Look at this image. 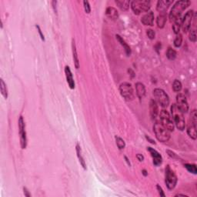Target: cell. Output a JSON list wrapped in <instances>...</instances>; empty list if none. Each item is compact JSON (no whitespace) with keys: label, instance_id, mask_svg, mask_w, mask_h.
<instances>
[{"label":"cell","instance_id":"33","mask_svg":"<svg viewBox=\"0 0 197 197\" xmlns=\"http://www.w3.org/2000/svg\"><path fill=\"white\" fill-rule=\"evenodd\" d=\"M190 40L191 42H195L196 41V32L195 29H193V30L190 31Z\"/></svg>","mask_w":197,"mask_h":197},{"label":"cell","instance_id":"35","mask_svg":"<svg viewBox=\"0 0 197 197\" xmlns=\"http://www.w3.org/2000/svg\"><path fill=\"white\" fill-rule=\"evenodd\" d=\"M83 5H84V9H85V12L86 13H89L91 11V8L90 6H89V3L88 1H84L83 2Z\"/></svg>","mask_w":197,"mask_h":197},{"label":"cell","instance_id":"5","mask_svg":"<svg viewBox=\"0 0 197 197\" xmlns=\"http://www.w3.org/2000/svg\"><path fill=\"white\" fill-rule=\"evenodd\" d=\"M160 122L162 125L166 128L169 132H173L175 128V124L173 122V118L170 116L169 113L166 110L163 109L160 112Z\"/></svg>","mask_w":197,"mask_h":197},{"label":"cell","instance_id":"29","mask_svg":"<svg viewBox=\"0 0 197 197\" xmlns=\"http://www.w3.org/2000/svg\"><path fill=\"white\" fill-rule=\"evenodd\" d=\"M115 139H116V143L118 148H119V149H123L126 146V143L125 142H124V140L119 136H116Z\"/></svg>","mask_w":197,"mask_h":197},{"label":"cell","instance_id":"30","mask_svg":"<svg viewBox=\"0 0 197 197\" xmlns=\"http://www.w3.org/2000/svg\"><path fill=\"white\" fill-rule=\"evenodd\" d=\"M185 167L186 168V169L188 170L190 173H193V174H196L197 173V169L196 165L194 164H185Z\"/></svg>","mask_w":197,"mask_h":197},{"label":"cell","instance_id":"13","mask_svg":"<svg viewBox=\"0 0 197 197\" xmlns=\"http://www.w3.org/2000/svg\"><path fill=\"white\" fill-rule=\"evenodd\" d=\"M148 151L150 152L151 156L152 157V160H153V164L156 165V166H158L162 163L163 162V158H162L161 155L157 152L156 149H152L151 147H148L147 148Z\"/></svg>","mask_w":197,"mask_h":197},{"label":"cell","instance_id":"26","mask_svg":"<svg viewBox=\"0 0 197 197\" xmlns=\"http://www.w3.org/2000/svg\"><path fill=\"white\" fill-rule=\"evenodd\" d=\"M0 89H1V92L2 96L4 97L5 99H7L8 98V90H7V87H6V83H4L2 79H1L0 80Z\"/></svg>","mask_w":197,"mask_h":197},{"label":"cell","instance_id":"37","mask_svg":"<svg viewBox=\"0 0 197 197\" xmlns=\"http://www.w3.org/2000/svg\"><path fill=\"white\" fill-rule=\"evenodd\" d=\"M166 152H167V153H168V155L170 157H172V158H173V159H178L177 156H176V154L174 153V152H172V151H170V150H166Z\"/></svg>","mask_w":197,"mask_h":197},{"label":"cell","instance_id":"32","mask_svg":"<svg viewBox=\"0 0 197 197\" xmlns=\"http://www.w3.org/2000/svg\"><path fill=\"white\" fill-rule=\"evenodd\" d=\"M190 122H192L193 123L196 124V125L197 115H196V111L195 109L193 110V112L191 113V115H190Z\"/></svg>","mask_w":197,"mask_h":197},{"label":"cell","instance_id":"21","mask_svg":"<svg viewBox=\"0 0 197 197\" xmlns=\"http://www.w3.org/2000/svg\"><path fill=\"white\" fill-rule=\"evenodd\" d=\"M166 14L165 13H160V15H158L156 19V23H157V26L160 29H163L165 26V23H166Z\"/></svg>","mask_w":197,"mask_h":197},{"label":"cell","instance_id":"11","mask_svg":"<svg viewBox=\"0 0 197 197\" xmlns=\"http://www.w3.org/2000/svg\"><path fill=\"white\" fill-rule=\"evenodd\" d=\"M176 106L182 112V113H186L189 110V104L187 102L186 97L182 93H179L176 96Z\"/></svg>","mask_w":197,"mask_h":197},{"label":"cell","instance_id":"2","mask_svg":"<svg viewBox=\"0 0 197 197\" xmlns=\"http://www.w3.org/2000/svg\"><path fill=\"white\" fill-rule=\"evenodd\" d=\"M171 114L173 116L172 118H173L174 124L177 127L178 130H181V131L184 130L186 126V122L183 113L177 108L176 104H173L171 106Z\"/></svg>","mask_w":197,"mask_h":197},{"label":"cell","instance_id":"6","mask_svg":"<svg viewBox=\"0 0 197 197\" xmlns=\"http://www.w3.org/2000/svg\"><path fill=\"white\" fill-rule=\"evenodd\" d=\"M165 182L167 188L172 190L175 188L177 182V177L174 172L170 169L169 165H167L165 168Z\"/></svg>","mask_w":197,"mask_h":197},{"label":"cell","instance_id":"27","mask_svg":"<svg viewBox=\"0 0 197 197\" xmlns=\"http://www.w3.org/2000/svg\"><path fill=\"white\" fill-rule=\"evenodd\" d=\"M182 83H181L180 81L176 79L174 82H173V89L174 92H179L181 90H182Z\"/></svg>","mask_w":197,"mask_h":197},{"label":"cell","instance_id":"39","mask_svg":"<svg viewBox=\"0 0 197 197\" xmlns=\"http://www.w3.org/2000/svg\"><path fill=\"white\" fill-rule=\"evenodd\" d=\"M136 158L138 159L139 161H140V162H143V160H144V156H143V155H141V154H137Z\"/></svg>","mask_w":197,"mask_h":197},{"label":"cell","instance_id":"23","mask_svg":"<svg viewBox=\"0 0 197 197\" xmlns=\"http://www.w3.org/2000/svg\"><path fill=\"white\" fill-rule=\"evenodd\" d=\"M116 39H117L118 41H119V43L121 44V45H122V46L124 47V49H125V51H126V53L127 56H130L131 55V49H130V47L128 45H127L126 42H125V41L123 40V39H122V37H121L120 36H119V35H116Z\"/></svg>","mask_w":197,"mask_h":197},{"label":"cell","instance_id":"41","mask_svg":"<svg viewBox=\"0 0 197 197\" xmlns=\"http://www.w3.org/2000/svg\"><path fill=\"white\" fill-rule=\"evenodd\" d=\"M125 159H126V162H127V163H128V165H130V162H129V160H128V159H127L126 156H125Z\"/></svg>","mask_w":197,"mask_h":197},{"label":"cell","instance_id":"4","mask_svg":"<svg viewBox=\"0 0 197 197\" xmlns=\"http://www.w3.org/2000/svg\"><path fill=\"white\" fill-rule=\"evenodd\" d=\"M151 2L148 0H134L131 2V8L135 15L146 12L150 9Z\"/></svg>","mask_w":197,"mask_h":197},{"label":"cell","instance_id":"9","mask_svg":"<svg viewBox=\"0 0 197 197\" xmlns=\"http://www.w3.org/2000/svg\"><path fill=\"white\" fill-rule=\"evenodd\" d=\"M19 130L21 147L22 149H26V145H27V138H26V124L23 120V116H20L19 119Z\"/></svg>","mask_w":197,"mask_h":197},{"label":"cell","instance_id":"43","mask_svg":"<svg viewBox=\"0 0 197 197\" xmlns=\"http://www.w3.org/2000/svg\"><path fill=\"white\" fill-rule=\"evenodd\" d=\"M186 196V195H184V194H177V195H176V196Z\"/></svg>","mask_w":197,"mask_h":197},{"label":"cell","instance_id":"31","mask_svg":"<svg viewBox=\"0 0 197 197\" xmlns=\"http://www.w3.org/2000/svg\"><path fill=\"white\" fill-rule=\"evenodd\" d=\"M182 36L181 34H177L176 36V39L174 40V45L176 47H179L181 45H182Z\"/></svg>","mask_w":197,"mask_h":197},{"label":"cell","instance_id":"42","mask_svg":"<svg viewBox=\"0 0 197 197\" xmlns=\"http://www.w3.org/2000/svg\"><path fill=\"white\" fill-rule=\"evenodd\" d=\"M143 173L144 176H147V173H146V170H143Z\"/></svg>","mask_w":197,"mask_h":197},{"label":"cell","instance_id":"38","mask_svg":"<svg viewBox=\"0 0 197 197\" xmlns=\"http://www.w3.org/2000/svg\"><path fill=\"white\" fill-rule=\"evenodd\" d=\"M36 28H37V29H38V32H39V35H40V37H41V39H42V40H45V38H44V35L42 34V30H41V29H40V27H39V26H37V25H36Z\"/></svg>","mask_w":197,"mask_h":197},{"label":"cell","instance_id":"40","mask_svg":"<svg viewBox=\"0 0 197 197\" xmlns=\"http://www.w3.org/2000/svg\"><path fill=\"white\" fill-rule=\"evenodd\" d=\"M23 192H24V194H25V196H27V197H30L31 196V195L29 194V191H28V190L26 188H23Z\"/></svg>","mask_w":197,"mask_h":197},{"label":"cell","instance_id":"18","mask_svg":"<svg viewBox=\"0 0 197 197\" xmlns=\"http://www.w3.org/2000/svg\"><path fill=\"white\" fill-rule=\"evenodd\" d=\"M105 14L110 19L116 20L119 18V12H118L117 9L113 7L107 8L106 11H105Z\"/></svg>","mask_w":197,"mask_h":197},{"label":"cell","instance_id":"10","mask_svg":"<svg viewBox=\"0 0 197 197\" xmlns=\"http://www.w3.org/2000/svg\"><path fill=\"white\" fill-rule=\"evenodd\" d=\"M193 15H194V11L190 10L186 13V15H184L183 19H182V31H183L185 33H186L190 29L192 21H193Z\"/></svg>","mask_w":197,"mask_h":197},{"label":"cell","instance_id":"36","mask_svg":"<svg viewBox=\"0 0 197 197\" xmlns=\"http://www.w3.org/2000/svg\"><path fill=\"white\" fill-rule=\"evenodd\" d=\"M156 188H157V190H158V192H159V193H160V196H165L164 192H163V189H162V187L160 186V185H157Z\"/></svg>","mask_w":197,"mask_h":197},{"label":"cell","instance_id":"1","mask_svg":"<svg viewBox=\"0 0 197 197\" xmlns=\"http://www.w3.org/2000/svg\"><path fill=\"white\" fill-rule=\"evenodd\" d=\"M190 4H191V2L188 0H181V1L176 2L169 13L170 21L174 22L178 17L181 16L182 11L185 10Z\"/></svg>","mask_w":197,"mask_h":197},{"label":"cell","instance_id":"34","mask_svg":"<svg viewBox=\"0 0 197 197\" xmlns=\"http://www.w3.org/2000/svg\"><path fill=\"white\" fill-rule=\"evenodd\" d=\"M146 34H147V36L150 39H155L156 33H155V32H154L153 30H152V29H148L147 32H146Z\"/></svg>","mask_w":197,"mask_h":197},{"label":"cell","instance_id":"17","mask_svg":"<svg viewBox=\"0 0 197 197\" xmlns=\"http://www.w3.org/2000/svg\"><path fill=\"white\" fill-rule=\"evenodd\" d=\"M135 91L137 96L140 99H143L146 95V87L142 83H137L135 84Z\"/></svg>","mask_w":197,"mask_h":197},{"label":"cell","instance_id":"19","mask_svg":"<svg viewBox=\"0 0 197 197\" xmlns=\"http://www.w3.org/2000/svg\"><path fill=\"white\" fill-rule=\"evenodd\" d=\"M187 133L189 136L193 139H196L197 133H196V125L193 123L192 122H190L188 127H187Z\"/></svg>","mask_w":197,"mask_h":197},{"label":"cell","instance_id":"16","mask_svg":"<svg viewBox=\"0 0 197 197\" xmlns=\"http://www.w3.org/2000/svg\"><path fill=\"white\" fill-rule=\"evenodd\" d=\"M65 73H66V81H67L69 86L70 87V89H73L75 88V82H74L73 76H72V72H71V69L69 68V66H66L65 67Z\"/></svg>","mask_w":197,"mask_h":197},{"label":"cell","instance_id":"14","mask_svg":"<svg viewBox=\"0 0 197 197\" xmlns=\"http://www.w3.org/2000/svg\"><path fill=\"white\" fill-rule=\"evenodd\" d=\"M149 111H150L151 117L153 119H156L160 112H159V107L158 105H157V102L154 99L150 100V102H149Z\"/></svg>","mask_w":197,"mask_h":197},{"label":"cell","instance_id":"7","mask_svg":"<svg viewBox=\"0 0 197 197\" xmlns=\"http://www.w3.org/2000/svg\"><path fill=\"white\" fill-rule=\"evenodd\" d=\"M153 96L156 102H158L161 106L167 107L169 104V97L166 92L162 89H155L153 90Z\"/></svg>","mask_w":197,"mask_h":197},{"label":"cell","instance_id":"20","mask_svg":"<svg viewBox=\"0 0 197 197\" xmlns=\"http://www.w3.org/2000/svg\"><path fill=\"white\" fill-rule=\"evenodd\" d=\"M116 3L122 11L128 10L129 8H130V5L131 4V2L129 0H116Z\"/></svg>","mask_w":197,"mask_h":197},{"label":"cell","instance_id":"12","mask_svg":"<svg viewBox=\"0 0 197 197\" xmlns=\"http://www.w3.org/2000/svg\"><path fill=\"white\" fill-rule=\"evenodd\" d=\"M173 1L172 0H160L157 2L156 9L157 11L160 12V13H165L166 10L171 4H173Z\"/></svg>","mask_w":197,"mask_h":197},{"label":"cell","instance_id":"8","mask_svg":"<svg viewBox=\"0 0 197 197\" xmlns=\"http://www.w3.org/2000/svg\"><path fill=\"white\" fill-rule=\"evenodd\" d=\"M119 92L121 96L123 97L126 100L131 101L135 98L134 95L133 88L132 85L129 83H123L119 86Z\"/></svg>","mask_w":197,"mask_h":197},{"label":"cell","instance_id":"15","mask_svg":"<svg viewBox=\"0 0 197 197\" xmlns=\"http://www.w3.org/2000/svg\"><path fill=\"white\" fill-rule=\"evenodd\" d=\"M154 14L152 12H149L147 14L143 15L141 19V22L144 26H153Z\"/></svg>","mask_w":197,"mask_h":197},{"label":"cell","instance_id":"28","mask_svg":"<svg viewBox=\"0 0 197 197\" xmlns=\"http://www.w3.org/2000/svg\"><path fill=\"white\" fill-rule=\"evenodd\" d=\"M166 57L168 58L169 60H174L176 57V52L169 47L166 52Z\"/></svg>","mask_w":197,"mask_h":197},{"label":"cell","instance_id":"25","mask_svg":"<svg viewBox=\"0 0 197 197\" xmlns=\"http://www.w3.org/2000/svg\"><path fill=\"white\" fill-rule=\"evenodd\" d=\"M182 19L181 18V16L178 17L174 21V24L173 26V29L176 34H179V30H180L181 27H182Z\"/></svg>","mask_w":197,"mask_h":197},{"label":"cell","instance_id":"3","mask_svg":"<svg viewBox=\"0 0 197 197\" xmlns=\"http://www.w3.org/2000/svg\"><path fill=\"white\" fill-rule=\"evenodd\" d=\"M153 131L156 137L159 141L162 143H166L170 139V132L165 128L160 122H156L153 126Z\"/></svg>","mask_w":197,"mask_h":197},{"label":"cell","instance_id":"22","mask_svg":"<svg viewBox=\"0 0 197 197\" xmlns=\"http://www.w3.org/2000/svg\"><path fill=\"white\" fill-rule=\"evenodd\" d=\"M72 55H73L74 64H75V68L78 69L79 68V57H78V55H77V51H76V47H75V41L74 40H72Z\"/></svg>","mask_w":197,"mask_h":197},{"label":"cell","instance_id":"24","mask_svg":"<svg viewBox=\"0 0 197 197\" xmlns=\"http://www.w3.org/2000/svg\"><path fill=\"white\" fill-rule=\"evenodd\" d=\"M75 150H76L77 156H78L79 161L80 164H81L82 166H83V168H84L85 169H86V163H85L84 159H83V155H82L81 147H80V146L79 144H77L76 146H75Z\"/></svg>","mask_w":197,"mask_h":197}]
</instances>
